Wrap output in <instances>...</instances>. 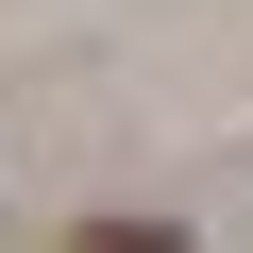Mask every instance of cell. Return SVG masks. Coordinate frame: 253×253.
<instances>
[{
  "label": "cell",
  "mask_w": 253,
  "mask_h": 253,
  "mask_svg": "<svg viewBox=\"0 0 253 253\" xmlns=\"http://www.w3.org/2000/svg\"><path fill=\"white\" fill-rule=\"evenodd\" d=\"M68 253H186V236H152V219H101V236H68Z\"/></svg>",
  "instance_id": "obj_1"
}]
</instances>
